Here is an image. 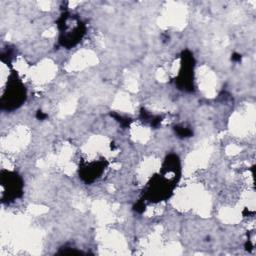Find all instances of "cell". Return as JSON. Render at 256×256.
Instances as JSON below:
<instances>
[{
  "mask_svg": "<svg viewBox=\"0 0 256 256\" xmlns=\"http://www.w3.org/2000/svg\"><path fill=\"white\" fill-rule=\"evenodd\" d=\"M175 132L180 137H190L192 136V131L189 128L183 127V126H175Z\"/></svg>",
  "mask_w": 256,
  "mask_h": 256,
  "instance_id": "7",
  "label": "cell"
},
{
  "mask_svg": "<svg viewBox=\"0 0 256 256\" xmlns=\"http://www.w3.org/2000/svg\"><path fill=\"white\" fill-rule=\"evenodd\" d=\"M232 60H233V61H240V60H241V55H239V54H233Z\"/></svg>",
  "mask_w": 256,
  "mask_h": 256,
  "instance_id": "10",
  "label": "cell"
},
{
  "mask_svg": "<svg viewBox=\"0 0 256 256\" xmlns=\"http://www.w3.org/2000/svg\"><path fill=\"white\" fill-rule=\"evenodd\" d=\"M193 67H194V59L192 54L188 51L183 52L181 70L177 80L178 86L183 90H187V91L193 90V80H192Z\"/></svg>",
  "mask_w": 256,
  "mask_h": 256,
  "instance_id": "5",
  "label": "cell"
},
{
  "mask_svg": "<svg viewBox=\"0 0 256 256\" xmlns=\"http://www.w3.org/2000/svg\"><path fill=\"white\" fill-rule=\"evenodd\" d=\"M36 117H37L38 119H40V120H43V119H45V118L47 117V115H46V114H44V113H43V112H41V111H38V112H37Z\"/></svg>",
  "mask_w": 256,
  "mask_h": 256,
  "instance_id": "9",
  "label": "cell"
},
{
  "mask_svg": "<svg viewBox=\"0 0 256 256\" xmlns=\"http://www.w3.org/2000/svg\"><path fill=\"white\" fill-rule=\"evenodd\" d=\"M104 167L105 163L103 161L88 163L87 165L83 166L79 171L80 177L86 183H91L101 175Z\"/></svg>",
  "mask_w": 256,
  "mask_h": 256,
  "instance_id": "6",
  "label": "cell"
},
{
  "mask_svg": "<svg viewBox=\"0 0 256 256\" xmlns=\"http://www.w3.org/2000/svg\"><path fill=\"white\" fill-rule=\"evenodd\" d=\"M26 99V90L17 77V74L12 73L9 77L7 87L1 98L2 109L5 110H14L22 105Z\"/></svg>",
  "mask_w": 256,
  "mask_h": 256,
  "instance_id": "2",
  "label": "cell"
},
{
  "mask_svg": "<svg viewBox=\"0 0 256 256\" xmlns=\"http://www.w3.org/2000/svg\"><path fill=\"white\" fill-rule=\"evenodd\" d=\"M1 186H2V200L13 201L22 195L23 181L21 177L15 172L2 171L1 172Z\"/></svg>",
  "mask_w": 256,
  "mask_h": 256,
  "instance_id": "4",
  "label": "cell"
},
{
  "mask_svg": "<svg viewBox=\"0 0 256 256\" xmlns=\"http://www.w3.org/2000/svg\"><path fill=\"white\" fill-rule=\"evenodd\" d=\"M174 184L171 179H167L164 175H157L151 179L145 191V198L149 201L159 202L169 198Z\"/></svg>",
  "mask_w": 256,
  "mask_h": 256,
  "instance_id": "3",
  "label": "cell"
},
{
  "mask_svg": "<svg viewBox=\"0 0 256 256\" xmlns=\"http://www.w3.org/2000/svg\"><path fill=\"white\" fill-rule=\"evenodd\" d=\"M111 115H112L114 118H116L117 121H119V122L122 124V126H127V125H129V121H128L127 118H123L122 116L117 115V114H111Z\"/></svg>",
  "mask_w": 256,
  "mask_h": 256,
  "instance_id": "8",
  "label": "cell"
},
{
  "mask_svg": "<svg viewBox=\"0 0 256 256\" xmlns=\"http://www.w3.org/2000/svg\"><path fill=\"white\" fill-rule=\"evenodd\" d=\"M59 44L66 48L75 46L85 33V26L75 15L64 13L58 20Z\"/></svg>",
  "mask_w": 256,
  "mask_h": 256,
  "instance_id": "1",
  "label": "cell"
}]
</instances>
